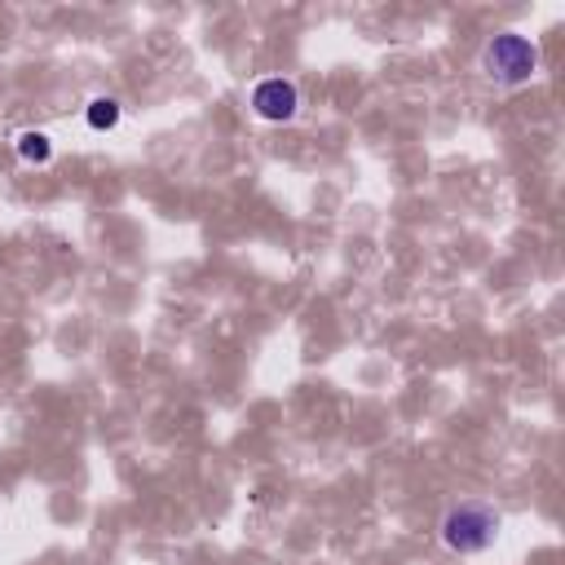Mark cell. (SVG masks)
<instances>
[{
  "label": "cell",
  "mask_w": 565,
  "mask_h": 565,
  "mask_svg": "<svg viewBox=\"0 0 565 565\" xmlns=\"http://www.w3.org/2000/svg\"><path fill=\"white\" fill-rule=\"evenodd\" d=\"M252 110H256L260 119H269V124H287V119H296V110H300V93H296L291 79L269 75V79H260V84L252 88Z\"/></svg>",
  "instance_id": "obj_3"
},
{
  "label": "cell",
  "mask_w": 565,
  "mask_h": 565,
  "mask_svg": "<svg viewBox=\"0 0 565 565\" xmlns=\"http://www.w3.org/2000/svg\"><path fill=\"white\" fill-rule=\"evenodd\" d=\"M499 539V512H490L486 503H459L441 516V543L450 552H486Z\"/></svg>",
  "instance_id": "obj_2"
},
{
  "label": "cell",
  "mask_w": 565,
  "mask_h": 565,
  "mask_svg": "<svg viewBox=\"0 0 565 565\" xmlns=\"http://www.w3.org/2000/svg\"><path fill=\"white\" fill-rule=\"evenodd\" d=\"M13 150H18V159H22V163H49V159H53V141H49V132H40V128L18 132Z\"/></svg>",
  "instance_id": "obj_4"
},
{
  "label": "cell",
  "mask_w": 565,
  "mask_h": 565,
  "mask_svg": "<svg viewBox=\"0 0 565 565\" xmlns=\"http://www.w3.org/2000/svg\"><path fill=\"white\" fill-rule=\"evenodd\" d=\"M84 119H88L93 132H110V128L119 124V102H115V97H93V102L84 106Z\"/></svg>",
  "instance_id": "obj_5"
},
{
  "label": "cell",
  "mask_w": 565,
  "mask_h": 565,
  "mask_svg": "<svg viewBox=\"0 0 565 565\" xmlns=\"http://www.w3.org/2000/svg\"><path fill=\"white\" fill-rule=\"evenodd\" d=\"M481 71L494 79V84H525L534 71H539V49H534V40H525V35H516V31H503V35H494V40H486V49H481Z\"/></svg>",
  "instance_id": "obj_1"
}]
</instances>
